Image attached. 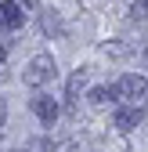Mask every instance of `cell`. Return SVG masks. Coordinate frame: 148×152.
<instances>
[{"mask_svg": "<svg viewBox=\"0 0 148 152\" xmlns=\"http://www.w3.org/2000/svg\"><path fill=\"white\" fill-rule=\"evenodd\" d=\"M54 76H58V65H54L51 54H33L29 65L22 69V83L33 87V91H40V87H47V83L54 80Z\"/></svg>", "mask_w": 148, "mask_h": 152, "instance_id": "1", "label": "cell"}, {"mask_svg": "<svg viewBox=\"0 0 148 152\" xmlns=\"http://www.w3.org/2000/svg\"><path fill=\"white\" fill-rule=\"evenodd\" d=\"M144 94H148V80H144L141 72H126L123 80L116 83V98H119V102H134V105H137Z\"/></svg>", "mask_w": 148, "mask_h": 152, "instance_id": "2", "label": "cell"}, {"mask_svg": "<svg viewBox=\"0 0 148 152\" xmlns=\"http://www.w3.org/2000/svg\"><path fill=\"white\" fill-rule=\"evenodd\" d=\"M33 112H36V120H40L44 127H51L54 120H58V102H54L51 94H36L33 98Z\"/></svg>", "mask_w": 148, "mask_h": 152, "instance_id": "3", "label": "cell"}, {"mask_svg": "<svg viewBox=\"0 0 148 152\" xmlns=\"http://www.w3.org/2000/svg\"><path fill=\"white\" fill-rule=\"evenodd\" d=\"M141 120H144V112H141L137 105H123V109L116 112V130H119V134H130V130L141 127Z\"/></svg>", "mask_w": 148, "mask_h": 152, "instance_id": "4", "label": "cell"}, {"mask_svg": "<svg viewBox=\"0 0 148 152\" xmlns=\"http://www.w3.org/2000/svg\"><path fill=\"white\" fill-rule=\"evenodd\" d=\"M0 18H4L7 29H18V26H22V18H25V11H22L18 0H4V4H0Z\"/></svg>", "mask_w": 148, "mask_h": 152, "instance_id": "5", "label": "cell"}, {"mask_svg": "<svg viewBox=\"0 0 148 152\" xmlns=\"http://www.w3.org/2000/svg\"><path fill=\"white\" fill-rule=\"evenodd\" d=\"M83 87H87V72L76 69V72L69 76V87H65V105H69V112H72V102L80 98V91H83Z\"/></svg>", "mask_w": 148, "mask_h": 152, "instance_id": "6", "label": "cell"}, {"mask_svg": "<svg viewBox=\"0 0 148 152\" xmlns=\"http://www.w3.org/2000/svg\"><path fill=\"white\" fill-rule=\"evenodd\" d=\"M40 29H44L47 36H65V26H62V15H58V11H44Z\"/></svg>", "mask_w": 148, "mask_h": 152, "instance_id": "7", "label": "cell"}, {"mask_svg": "<svg viewBox=\"0 0 148 152\" xmlns=\"http://www.w3.org/2000/svg\"><path fill=\"white\" fill-rule=\"evenodd\" d=\"M87 98H90L94 109H101V105H108V102H119V98H116V87H90Z\"/></svg>", "mask_w": 148, "mask_h": 152, "instance_id": "8", "label": "cell"}, {"mask_svg": "<svg viewBox=\"0 0 148 152\" xmlns=\"http://www.w3.org/2000/svg\"><path fill=\"white\" fill-rule=\"evenodd\" d=\"M130 18L134 22H148V0H137V4L130 7Z\"/></svg>", "mask_w": 148, "mask_h": 152, "instance_id": "9", "label": "cell"}, {"mask_svg": "<svg viewBox=\"0 0 148 152\" xmlns=\"http://www.w3.org/2000/svg\"><path fill=\"white\" fill-rule=\"evenodd\" d=\"M18 4H22V11H33V7H36V0H18Z\"/></svg>", "mask_w": 148, "mask_h": 152, "instance_id": "10", "label": "cell"}, {"mask_svg": "<svg viewBox=\"0 0 148 152\" xmlns=\"http://www.w3.org/2000/svg\"><path fill=\"white\" fill-rule=\"evenodd\" d=\"M4 116H7V109H4V102H0V134H4Z\"/></svg>", "mask_w": 148, "mask_h": 152, "instance_id": "11", "label": "cell"}, {"mask_svg": "<svg viewBox=\"0 0 148 152\" xmlns=\"http://www.w3.org/2000/svg\"><path fill=\"white\" fill-rule=\"evenodd\" d=\"M144 62H148V51H144Z\"/></svg>", "mask_w": 148, "mask_h": 152, "instance_id": "12", "label": "cell"}, {"mask_svg": "<svg viewBox=\"0 0 148 152\" xmlns=\"http://www.w3.org/2000/svg\"><path fill=\"white\" fill-rule=\"evenodd\" d=\"M0 26H4V18H0Z\"/></svg>", "mask_w": 148, "mask_h": 152, "instance_id": "13", "label": "cell"}, {"mask_svg": "<svg viewBox=\"0 0 148 152\" xmlns=\"http://www.w3.org/2000/svg\"><path fill=\"white\" fill-rule=\"evenodd\" d=\"M144 98H148V94H144ZM144 112H148V109H144Z\"/></svg>", "mask_w": 148, "mask_h": 152, "instance_id": "14", "label": "cell"}]
</instances>
